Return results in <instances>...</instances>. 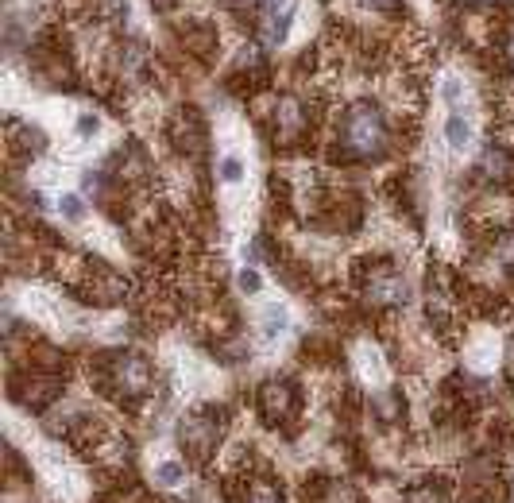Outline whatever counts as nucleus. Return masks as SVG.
<instances>
[{"mask_svg":"<svg viewBox=\"0 0 514 503\" xmlns=\"http://www.w3.org/2000/svg\"><path fill=\"white\" fill-rule=\"evenodd\" d=\"M391 151V128L383 109L372 101H352L341 113V128H337V155L348 163H375Z\"/></svg>","mask_w":514,"mask_h":503,"instance_id":"obj_1","label":"nucleus"},{"mask_svg":"<svg viewBox=\"0 0 514 503\" xmlns=\"http://www.w3.org/2000/svg\"><path fill=\"white\" fill-rule=\"evenodd\" d=\"M97 384L105 387L113 399H120V403H140L143 395L151 391V384H155V372H151V364L140 353H113L101 356Z\"/></svg>","mask_w":514,"mask_h":503,"instance_id":"obj_2","label":"nucleus"},{"mask_svg":"<svg viewBox=\"0 0 514 503\" xmlns=\"http://www.w3.org/2000/svg\"><path fill=\"white\" fill-rule=\"evenodd\" d=\"M225 430H229V415L221 407H201L178 422V445L194 465H209L213 453L221 449Z\"/></svg>","mask_w":514,"mask_h":503,"instance_id":"obj_3","label":"nucleus"},{"mask_svg":"<svg viewBox=\"0 0 514 503\" xmlns=\"http://www.w3.org/2000/svg\"><path fill=\"white\" fill-rule=\"evenodd\" d=\"M256 407L259 415H263V422L267 426H286L290 418H298V387H294V380H286V376H271V380H263L256 391Z\"/></svg>","mask_w":514,"mask_h":503,"instance_id":"obj_4","label":"nucleus"},{"mask_svg":"<svg viewBox=\"0 0 514 503\" xmlns=\"http://www.w3.org/2000/svg\"><path fill=\"white\" fill-rule=\"evenodd\" d=\"M372 271L364 275V291H368V302L379 306V310H399L410 302V287H406V279H402L395 267L387 264V260H379V264H368Z\"/></svg>","mask_w":514,"mask_h":503,"instance_id":"obj_5","label":"nucleus"},{"mask_svg":"<svg viewBox=\"0 0 514 503\" xmlns=\"http://www.w3.org/2000/svg\"><path fill=\"white\" fill-rule=\"evenodd\" d=\"M294 8H298V0H263V39L267 43H283L286 39V28H290V20H294Z\"/></svg>","mask_w":514,"mask_h":503,"instance_id":"obj_6","label":"nucleus"},{"mask_svg":"<svg viewBox=\"0 0 514 503\" xmlns=\"http://www.w3.org/2000/svg\"><path fill=\"white\" fill-rule=\"evenodd\" d=\"M480 175H484L491 186H514V155L507 148H499V144L484 148Z\"/></svg>","mask_w":514,"mask_h":503,"instance_id":"obj_7","label":"nucleus"},{"mask_svg":"<svg viewBox=\"0 0 514 503\" xmlns=\"http://www.w3.org/2000/svg\"><path fill=\"white\" fill-rule=\"evenodd\" d=\"M244 503H283V488L271 480V476H252L244 480Z\"/></svg>","mask_w":514,"mask_h":503,"instance_id":"obj_8","label":"nucleus"},{"mask_svg":"<svg viewBox=\"0 0 514 503\" xmlns=\"http://www.w3.org/2000/svg\"><path fill=\"white\" fill-rule=\"evenodd\" d=\"M445 140H449V148L453 151H464L468 144H472V124L464 117H453L449 124H445Z\"/></svg>","mask_w":514,"mask_h":503,"instance_id":"obj_9","label":"nucleus"},{"mask_svg":"<svg viewBox=\"0 0 514 503\" xmlns=\"http://www.w3.org/2000/svg\"><path fill=\"white\" fill-rule=\"evenodd\" d=\"M491 256H495V264L514 271V229H503L499 237L491 240Z\"/></svg>","mask_w":514,"mask_h":503,"instance_id":"obj_10","label":"nucleus"},{"mask_svg":"<svg viewBox=\"0 0 514 503\" xmlns=\"http://www.w3.org/2000/svg\"><path fill=\"white\" fill-rule=\"evenodd\" d=\"M290 326V318H286V310H279V306H271V310H263V337L271 341V337H279L283 329Z\"/></svg>","mask_w":514,"mask_h":503,"instance_id":"obj_11","label":"nucleus"},{"mask_svg":"<svg viewBox=\"0 0 514 503\" xmlns=\"http://www.w3.org/2000/svg\"><path fill=\"white\" fill-rule=\"evenodd\" d=\"M155 480H159V484H167V488H174V484H182V480H186V469H182L178 461H163V465H159V473H155Z\"/></svg>","mask_w":514,"mask_h":503,"instance_id":"obj_12","label":"nucleus"},{"mask_svg":"<svg viewBox=\"0 0 514 503\" xmlns=\"http://www.w3.org/2000/svg\"><path fill=\"white\" fill-rule=\"evenodd\" d=\"M58 209H62V213H66V217H74V221H78V217H82V202H78V198H70V194H66V198H62V202H58Z\"/></svg>","mask_w":514,"mask_h":503,"instance_id":"obj_13","label":"nucleus"},{"mask_svg":"<svg viewBox=\"0 0 514 503\" xmlns=\"http://www.w3.org/2000/svg\"><path fill=\"white\" fill-rule=\"evenodd\" d=\"M240 287H244L248 295H256V291H259V287H263V283H259V275H256V271H240Z\"/></svg>","mask_w":514,"mask_h":503,"instance_id":"obj_14","label":"nucleus"},{"mask_svg":"<svg viewBox=\"0 0 514 503\" xmlns=\"http://www.w3.org/2000/svg\"><path fill=\"white\" fill-rule=\"evenodd\" d=\"M240 175H244V171H240V163H236V159H225V163H221V178H225V182H236Z\"/></svg>","mask_w":514,"mask_h":503,"instance_id":"obj_15","label":"nucleus"},{"mask_svg":"<svg viewBox=\"0 0 514 503\" xmlns=\"http://www.w3.org/2000/svg\"><path fill=\"white\" fill-rule=\"evenodd\" d=\"M503 59H507V66L514 70V28L503 35Z\"/></svg>","mask_w":514,"mask_h":503,"instance_id":"obj_16","label":"nucleus"},{"mask_svg":"<svg viewBox=\"0 0 514 503\" xmlns=\"http://www.w3.org/2000/svg\"><path fill=\"white\" fill-rule=\"evenodd\" d=\"M78 132H82V136H97V117H82V120H78Z\"/></svg>","mask_w":514,"mask_h":503,"instance_id":"obj_17","label":"nucleus"},{"mask_svg":"<svg viewBox=\"0 0 514 503\" xmlns=\"http://www.w3.org/2000/svg\"><path fill=\"white\" fill-rule=\"evenodd\" d=\"M225 8L240 12V8H256V0H225Z\"/></svg>","mask_w":514,"mask_h":503,"instance_id":"obj_18","label":"nucleus"},{"mask_svg":"<svg viewBox=\"0 0 514 503\" xmlns=\"http://www.w3.org/2000/svg\"><path fill=\"white\" fill-rule=\"evenodd\" d=\"M372 4H375V8H399L402 0H372Z\"/></svg>","mask_w":514,"mask_h":503,"instance_id":"obj_19","label":"nucleus"},{"mask_svg":"<svg viewBox=\"0 0 514 503\" xmlns=\"http://www.w3.org/2000/svg\"><path fill=\"white\" fill-rule=\"evenodd\" d=\"M464 4H487V0H464Z\"/></svg>","mask_w":514,"mask_h":503,"instance_id":"obj_20","label":"nucleus"}]
</instances>
